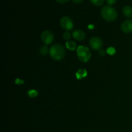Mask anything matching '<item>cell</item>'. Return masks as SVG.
I'll return each mask as SVG.
<instances>
[{"label": "cell", "mask_w": 132, "mask_h": 132, "mask_svg": "<svg viewBox=\"0 0 132 132\" xmlns=\"http://www.w3.org/2000/svg\"><path fill=\"white\" fill-rule=\"evenodd\" d=\"M116 1H117V0H106L107 3L110 5H113L114 3H116Z\"/></svg>", "instance_id": "cell-19"}, {"label": "cell", "mask_w": 132, "mask_h": 132, "mask_svg": "<svg viewBox=\"0 0 132 132\" xmlns=\"http://www.w3.org/2000/svg\"><path fill=\"white\" fill-rule=\"evenodd\" d=\"M60 25L64 30L67 31L71 30L73 27V23L72 19L68 16H64L61 19Z\"/></svg>", "instance_id": "cell-4"}, {"label": "cell", "mask_w": 132, "mask_h": 132, "mask_svg": "<svg viewBox=\"0 0 132 132\" xmlns=\"http://www.w3.org/2000/svg\"><path fill=\"white\" fill-rule=\"evenodd\" d=\"M63 39H64V40L68 41V40H69L70 39L71 34L68 31H65V32H64V34H63Z\"/></svg>", "instance_id": "cell-16"}, {"label": "cell", "mask_w": 132, "mask_h": 132, "mask_svg": "<svg viewBox=\"0 0 132 132\" xmlns=\"http://www.w3.org/2000/svg\"><path fill=\"white\" fill-rule=\"evenodd\" d=\"M88 28H89V29H94V24H89L88 27Z\"/></svg>", "instance_id": "cell-22"}, {"label": "cell", "mask_w": 132, "mask_h": 132, "mask_svg": "<svg viewBox=\"0 0 132 132\" xmlns=\"http://www.w3.org/2000/svg\"><path fill=\"white\" fill-rule=\"evenodd\" d=\"M87 71H86V69H84V68H81V69L78 70L76 73V78L77 79H82L85 78L87 76Z\"/></svg>", "instance_id": "cell-9"}, {"label": "cell", "mask_w": 132, "mask_h": 132, "mask_svg": "<svg viewBox=\"0 0 132 132\" xmlns=\"http://www.w3.org/2000/svg\"><path fill=\"white\" fill-rule=\"evenodd\" d=\"M89 44H90V47L95 50H100L103 46V41L97 37H94L90 39Z\"/></svg>", "instance_id": "cell-6"}, {"label": "cell", "mask_w": 132, "mask_h": 132, "mask_svg": "<svg viewBox=\"0 0 132 132\" xmlns=\"http://www.w3.org/2000/svg\"><path fill=\"white\" fill-rule=\"evenodd\" d=\"M49 54L54 60L61 61L65 56V50L62 45L55 44L50 48Z\"/></svg>", "instance_id": "cell-1"}, {"label": "cell", "mask_w": 132, "mask_h": 132, "mask_svg": "<svg viewBox=\"0 0 132 132\" xmlns=\"http://www.w3.org/2000/svg\"><path fill=\"white\" fill-rule=\"evenodd\" d=\"M75 3H81L82 1V0H72Z\"/></svg>", "instance_id": "cell-21"}, {"label": "cell", "mask_w": 132, "mask_h": 132, "mask_svg": "<svg viewBox=\"0 0 132 132\" xmlns=\"http://www.w3.org/2000/svg\"><path fill=\"white\" fill-rule=\"evenodd\" d=\"M101 15L107 21H113L117 19V13L116 9L110 5H105L101 9Z\"/></svg>", "instance_id": "cell-2"}, {"label": "cell", "mask_w": 132, "mask_h": 132, "mask_svg": "<svg viewBox=\"0 0 132 132\" xmlns=\"http://www.w3.org/2000/svg\"><path fill=\"white\" fill-rule=\"evenodd\" d=\"M77 54L81 61L86 63L91 58V52L87 46H79L77 48Z\"/></svg>", "instance_id": "cell-3"}, {"label": "cell", "mask_w": 132, "mask_h": 132, "mask_svg": "<svg viewBox=\"0 0 132 132\" xmlns=\"http://www.w3.org/2000/svg\"><path fill=\"white\" fill-rule=\"evenodd\" d=\"M121 30L126 34L132 32V19H127L122 22L121 24Z\"/></svg>", "instance_id": "cell-7"}, {"label": "cell", "mask_w": 132, "mask_h": 132, "mask_svg": "<svg viewBox=\"0 0 132 132\" xmlns=\"http://www.w3.org/2000/svg\"><path fill=\"white\" fill-rule=\"evenodd\" d=\"M48 52V48L46 46H43L40 49V54L42 55H45L47 54Z\"/></svg>", "instance_id": "cell-13"}, {"label": "cell", "mask_w": 132, "mask_h": 132, "mask_svg": "<svg viewBox=\"0 0 132 132\" xmlns=\"http://www.w3.org/2000/svg\"><path fill=\"white\" fill-rule=\"evenodd\" d=\"M24 81H23V80H21L20 79L18 78V79H15V83L16 84V85H23V84H24Z\"/></svg>", "instance_id": "cell-17"}, {"label": "cell", "mask_w": 132, "mask_h": 132, "mask_svg": "<svg viewBox=\"0 0 132 132\" xmlns=\"http://www.w3.org/2000/svg\"><path fill=\"white\" fill-rule=\"evenodd\" d=\"M99 55L101 57L105 56L106 55V52L104 50H99Z\"/></svg>", "instance_id": "cell-18"}, {"label": "cell", "mask_w": 132, "mask_h": 132, "mask_svg": "<svg viewBox=\"0 0 132 132\" xmlns=\"http://www.w3.org/2000/svg\"><path fill=\"white\" fill-rule=\"evenodd\" d=\"M90 2L95 6H101L104 3V0H90Z\"/></svg>", "instance_id": "cell-14"}, {"label": "cell", "mask_w": 132, "mask_h": 132, "mask_svg": "<svg viewBox=\"0 0 132 132\" xmlns=\"http://www.w3.org/2000/svg\"><path fill=\"white\" fill-rule=\"evenodd\" d=\"M122 14L127 18H132V8L130 6H125L122 9Z\"/></svg>", "instance_id": "cell-10"}, {"label": "cell", "mask_w": 132, "mask_h": 132, "mask_svg": "<svg viewBox=\"0 0 132 132\" xmlns=\"http://www.w3.org/2000/svg\"><path fill=\"white\" fill-rule=\"evenodd\" d=\"M116 52V50L115 49V48L113 47H109L107 48L106 50V53L110 55H113Z\"/></svg>", "instance_id": "cell-15"}, {"label": "cell", "mask_w": 132, "mask_h": 132, "mask_svg": "<svg viewBox=\"0 0 132 132\" xmlns=\"http://www.w3.org/2000/svg\"><path fill=\"white\" fill-rule=\"evenodd\" d=\"M41 39L45 45H48L54 41V37L51 32L48 30H45L41 33Z\"/></svg>", "instance_id": "cell-5"}, {"label": "cell", "mask_w": 132, "mask_h": 132, "mask_svg": "<svg viewBox=\"0 0 132 132\" xmlns=\"http://www.w3.org/2000/svg\"><path fill=\"white\" fill-rule=\"evenodd\" d=\"M39 93L37 90H30L28 91V95L31 98H34L38 95Z\"/></svg>", "instance_id": "cell-12"}, {"label": "cell", "mask_w": 132, "mask_h": 132, "mask_svg": "<svg viewBox=\"0 0 132 132\" xmlns=\"http://www.w3.org/2000/svg\"><path fill=\"white\" fill-rule=\"evenodd\" d=\"M57 2L59 3H65L68 2L69 0H55Z\"/></svg>", "instance_id": "cell-20"}, {"label": "cell", "mask_w": 132, "mask_h": 132, "mask_svg": "<svg viewBox=\"0 0 132 132\" xmlns=\"http://www.w3.org/2000/svg\"><path fill=\"white\" fill-rule=\"evenodd\" d=\"M72 36L75 39L79 41H82L85 38V32L81 30H76L73 31V33H72Z\"/></svg>", "instance_id": "cell-8"}, {"label": "cell", "mask_w": 132, "mask_h": 132, "mask_svg": "<svg viewBox=\"0 0 132 132\" xmlns=\"http://www.w3.org/2000/svg\"><path fill=\"white\" fill-rule=\"evenodd\" d=\"M66 47L69 50H72H72H76L77 45H76V43L74 41H68L66 43Z\"/></svg>", "instance_id": "cell-11"}]
</instances>
